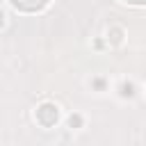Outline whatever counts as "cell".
<instances>
[{"mask_svg": "<svg viewBox=\"0 0 146 146\" xmlns=\"http://www.w3.org/2000/svg\"><path fill=\"white\" fill-rule=\"evenodd\" d=\"M36 119L41 125H52L57 121V107L50 105V103H43L39 110H36Z\"/></svg>", "mask_w": 146, "mask_h": 146, "instance_id": "1", "label": "cell"}, {"mask_svg": "<svg viewBox=\"0 0 146 146\" xmlns=\"http://www.w3.org/2000/svg\"><path fill=\"white\" fill-rule=\"evenodd\" d=\"M46 2L48 0H11V5L21 11H39L46 7Z\"/></svg>", "mask_w": 146, "mask_h": 146, "instance_id": "2", "label": "cell"}, {"mask_svg": "<svg viewBox=\"0 0 146 146\" xmlns=\"http://www.w3.org/2000/svg\"><path fill=\"white\" fill-rule=\"evenodd\" d=\"M128 2H135V5H141L144 0H128Z\"/></svg>", "mask_w": 146, "mask_h": 146, "instance_id": "3", "label": "cell"}, {"mask_svg": "<svg viewBox=\"0 0 146 146\" xmlns=\"http://www.w3.org/2000/svg\"><path fill=\"white\" fill-rule=\"evenodd\" d=\"M0 25H2V11H0Z\"/></svg>", "mask_w": 146, "mask_h": 146, "instance_id": "4", "label": "cell"}]
</instances>
